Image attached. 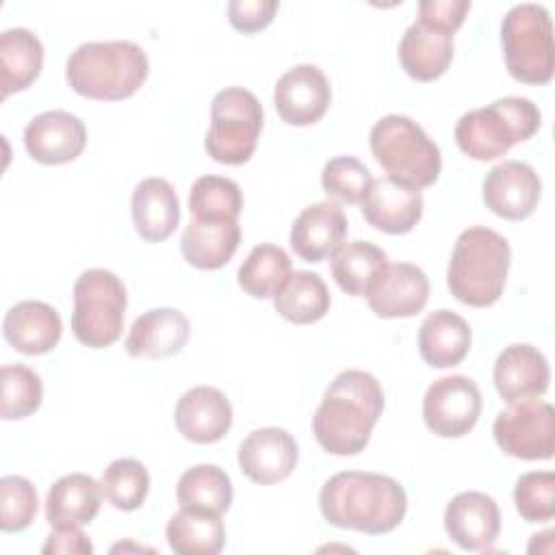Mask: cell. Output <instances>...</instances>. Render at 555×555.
I'll return each instance as SVG.
<instances>
[{
  "instance_id": "1",
  "label": "cell",
  "mask_w": 555,
  "mask_h": 555,
  "mask_svg": "<svg viewBox=\"0 0 555 555\" xmlns=\"http://www.w3.org/2000/svg\"><path fill=\"white\" fill-rule=\"evenodd\" d=\"M384 412V390L375 375L358 369L338 373L312 414V434L332 455L364 451Z\"/></svg>"
},
{
  "instance_id": "18",
  "label": "cell",
  "mask_w": 555,
  "mask_h": 555,
  "mask_svg": "<svg viewBox=\"0 0 555 555\" xmlns=\"http://www.w3.org/2000/svg\"><path fill=\"white\" fill-rule=\"evenodd\" d=\"M371 310L382 319L414 317L429 299V280L412 262L386 264L366 293Z\"/></svg>"
},
{
  "instance_id": "30",
  "label": "cell",
  "mask_w": 555,
  "mask_h": 555,
  "mask_svg": "<svg viewBox=\"0 0 555 555\" xmlns=\"http://www.w3.org/2000/svg\"><path fill=\"white\" fill-rule=\"evenodd\" d=\"M43 65V46L28 28H7L0 35V87L2 98L30 87Z\"/></svg>"
},
{
  "instance_id": "7",
  "label": "cell",
  "mask_w": 555,
  "mask_h": 555,
  "mask_svg": "<svg viewBox=\"0 0 555 555\" xmlns=\"http://www.w3.org/2000/svg\"><path fill=\"white\" fill-rule=\"evenodd\" d=\"M501 43L507 72L527 85H546L555 69L553 24L546 7L514 4L501 22Z\"/></svg>"
},
{
  "instance_id": "29",
  "label": "cell",
  "mask_w": 555,
  "mask_h": 555,
  "mask_svg": "<svg viewBox=\"0 0 555 555\" xmlns=\"http://www.w3.org/2000/svg\"><path fill=\"white\" fill-rule=\"evenodd\" d=\"M165 535L178 555H217L225 544L221 514L199 507H180L169 518Z\"/></svg>"
},
{
  "instance_id": "27",
  "label": "cell",
  "mask_w": 555,
  "mask_h": 555,
  "mask_svg": "<svg viewBox=\"0 0 555 555\" xmlns=\"http://www.w3.org/2000/svg\"><path fill=\"white\" fill-rule=\"evenodd\" d=\"M241 243L236 219H191L180 238L184 260L197 269H221Z\"/></svg>"
},
{
  "instance_id": "25",
  "label": "cell",
  "mask_w": 555,
  "mask_h": 555,
  "mask_svg": "<svg viewBox=\"0 0 555 555\" xmlns=\"http://www.w3.org/2000/svg\"><path fill=\"white\" fill-rule=\"evenodd\" d=\"M130 212L137 234L147 243H160L178 228L180 202L167 180L145 178L132 191Z\"/></svg>"
},
{
  "instance_id": "32",
  "label": "cell",
  "mask_w": 555,
  "mask_h": 555,
  "mask_svg": "<svg viewBox=\"0 0 555 555\" xmlns=\"http://www.w3.org/2000/svg\"><path fill=\"white\" fill-rule=\"evenodd\" d=\"M386 264V251L369 241L345 243L332 254L330 260L332 278L336 280L340 291L353 297H366L369 288Z\"/></svg>"
},
{
  "instance_id": "26",
  "label": "cell",
  "mask_w": 555,
  "mask_h": 555,
  "mask_svg": "<svg viewBox=\"0 0 555 555\" xmlns=\"http://www.w3.org/2000/svg\"><path fill=\"white\" fill-rule=\"evenodd\" d=\"M102 503V486L87 473L59 477L46 496V520L54 529L89 525Z\"/></svg>"
},
{
  "instance_id": "19",
  "label": "cell",
  "mask_w": 555,
  "mask_h": 555,
  "mask_svg": "<svg viewBox=\"0 0 555 555\" xmlns=\"http://www.w3.org/2000/svg\"><path fill=\"white\" fill-rule=\"evenodd\" d=\"M453 59V30L418 17L399 41V63L414 80L429 82L440 78Z\"/></svg>"
},
{
  "instance_id": "36",
  "label": "cell",
  "mask_w": 555,
  "mask_h": 555,
  "mask_svg": "<svg viewBox=\"0 0 555 555\" xmlns=\"http://www.w3.org/2000/svg\"><path fill=\"white\" fill-rule=\"evenodd\" d=\"M43 399L41 377L24 364L0 369V414L4 421H20L39 410Z\"/></svg>"
},
{
  "instance_id": "21",
  "label": "cell",
  "mask_w": 555,
  "mask_h": 555,
  "mask_svg": "<svg viewBox=\"0 0 555 555\" xmlns=\"http://www.w3.org/2000/svg\"><path fill=\"white\" fill-rule=\"evenodd\" d=\"M178 431L197 444L221 440L232 425V405L215 386H195L186 390L173 412Z\"/></svg>"
},
{
  "instance_id": "20",
  "label": "cell",
  "mask_w": 555,
  "mask_h": 555,
  "mask_svg": "<svg viewBox=\"0 0 555 555\" xmlns=\"http://www.w3.org/2000/svg\"><path fill=\"white\" fill-rule=\"evenodd\" d=\"M360 204L369 225L386 234L410 232L423 215L421 189L388 176L373 180Z\"/></svg>"
},
{
  "instance_id": "15",
  "label": "cell",
  "mask_w": 555,
  "mask_h": 555,
  "mask_svg": "<svg viewBox=\"0 0 555 555\" xmlns=\"http://www.w3.org/2000/svg\"><path fill=\"white\" fill-rule=\"evenodd\" d=\"M297 442L282 427L254 429L238 447V466L243 475L260 486L286 479L297 466Z\"/></svg>"
},
{
  "instance_id": "39",
  "label": "cell",
  "mask_w": 555,
  "mask_h": 555,
  "mask_svg": "<svg viewBox=\"0 0 555 555\" xmlns=\"http://www.w3.org/2000/svg\"><path fill=\"white\" fill-rule=\"evenodd\" d=\"M514 503L522 520L546 522L555 516V473L531 470L516 479Z\"/></svg>"
},
{
  "instance_id": "17",
  "label": "cell",
  "mask_w": 555,
  "mask_h": 555,
  "mask_svg": "<svg viewBox=\"0 0 555 555\" xmlns=\"http://www.w3.org/2000/svg\"><path fill=\"white\" fill-rule=\"evenodd\" d=\"M492 377L496 392L512 405L544 395L548 390L551 369L546 356L538 347L514 343L496 356Z\"/></svg>"
},
{
  "instance_id": "14",
  "label": "cell",
  "mask_w": 555,
  "mask_h": 555,
  "mask_svg": "<svg viewBox=\"0 0 555 555\" xmlns=\"http://www.w3.org/2000/svg\"><path fill=\"white\" fill-rule=\"evenodd\" d=\"M24 145L28 156L41 165L72 163L87 145V128L74 113L46 111L24 128Z\"/></svg>"
},
{
  "instance_id": "5",
  "label": "cell",
  "mask_w": 555,
  "mask_h": 555,
  "mask_svg": "<svg viewBox=\"0 0 555 555\" xmlns=\"http://www.w3.org/2000/svg\"><path fill=\"white\" fill-rule=\"evenodd\" d=\"M540 124V108L529 98L505 95L464 113L455 124V143L473 160H494L531 139Z\"/></svg>"
},
{
  "instance_id": "4",
  "label": "cell",
  "mask_w": 555,
  "mask_h": 555,
  "mask_svg": "<svg viewBox=\"0 0 555 555\" xmlns=\"http://www.w3.org/2000/svg\"><path fill=\"white\" fill-rule=\"evenodd\" d=\"M512 249L503 234L486 228H466L453 245L447 286L451 295L473 308H488L499 301L505 288Z\"/></svg>"
},
{
  "instance_id": "23",
  "label": "cell",
  "mask_w": 555,
  "mask_h": 555,
  "mask_svg": "<svg viewBox=\"0 0 555 555\" xmlns=\"http://www.w3.org/2000/svg\"><path fill=\"white\" fill-rule=\"evenodd\" d=\"M2 334L15 351L26 356H41L59 345L63 321L50 304L26 299L7 310Z\"/></svg>"
},
{
  "instance_id": "9",
  "label": "cell",
  "mask_w": 555,
  "mask_h": 555,
  "mask_svg": "<svg viewBox=\"0 0 555 555\" xmlns=\"http://www.w3.org/2000/svg\"><path fill=\"white\" fill-rule=\"evenodd\" d=\"M262 106L243 87H225L215 93L210 104V126L204 139L208 156L223 165H243L251 158L260 130Z\"/></svg>"
},
{
  "instance_id": "11",
  "label": "cell",
  "mask_w": 555,
  "mask_h": 555,
  "mask_svg": "<svg viewBox=\"0 0 555 555\" xmlns=\"http://www.w3.org/2000/svg\"><path fill=\"white\" fill-rule=\"evenodd\" d=\"M481 414V392L466 375H444L423 397V421L440 438L468 434Z\"/></svg>"
},
{
  "instance_id": "41",
  "label": "cell",
  "mask_w": 555,
  "mask_h": 555,
  "mask_svg": "<svg viewBox=\"0 0 555 555\" xmlns=\"http://www.w3.org/2000/svg\"><path fill=\"white\" fill-rule=\"evenodd\" d=\"M278 9L280 2L275 0H230L228 20L236 30L249 35L267 28Z\"/></svg>"
},
{
  "instance_id": "22",
  "label": "cell",
  "mask_w": 555,
  "mask_h": 555,
  "mask_svg": "<svg viewBox=\"0 0 555 555\" xmlns=\"http://www.w3.org/2000/svg\"><path fill=\"white\" fill-rule=\"evenodd\" d=\"M347 236V217L336 202H317L306 206L291 228V247L306 262H321L343 245Z\"/></svg>"
},
{
  "instance_id": "2",
  "label": "cell",
  "mask_w": 555,
  "mask_h": 555,
  "mask_svg": "<svg viewBox=\"0 0 555 555\" xmlns=\"http://www.w3.org/2000/svg\"><path fill=\"white\" fill-rule=\"evenodd\" d=\"M319 507L334 527L382 535L401 525L408 496L403 486L388 475L343 470L323 483Z\"/></svg>"
},
{
  "instance_id": "13",
  "label": "cell",
  "mask_w": 555,
  "mask_h": 555,
  "mask_svg": "<svg viewBox=\"0 0 555 555\" xmlns=\"http://www.w3.org/2000/svg\"><path fill=\"white\" fill-rule=\"evenodd\" d=\"M332 100V89L325 74L310 63L286 69L273 89V104L282 121L291 126L317 124Z\"/></svg>"
},
{
  "instance_id": "16",
  "label": "cell",
  "mask_w": 555,
  "mask_h": 555,
  "mask_svg": "<svg viewBox=\"0 0 555 555\" xmlns=\"http://www.w3.org/2000/svg\"><path fill=\"white\" fill-rule=\"evenodd\" d=\"M444 529L464 551L490 548L501 531L499 505L486 492H460L444 507Z\"/></svg>"
},
{
  "instance_id": "37",
  "label": "cell",
  "mask_w": 555,
  "mask_h": 555,
  "mask_svg": "<svg viewBox=\"0 0 555 555\" xmlns=\"http://www.w3.org/2000/svg\"><path fill=\"white\" fill-rule=\"evenodd\" d=\"M243 208L241 186L221 176H202L189 193V210L195 219H236Z\"/></svg>"
},
{
  "instance_id": "34",
  "label": "cell",
  "mask_w": 555,
  "mask_h": 555,
  "mask_svg": "<svg viewBox=\"0 0 555 555\" xmlns=\"http://www.w3.org/2000/svg\"><path fill=\"white\" fill-rule=\"evenodd\" d=\"M288 273H291L288 254L273 243H260L247 254V258L238 267L236 280L247 295L256 299H267L278 293V288L288 278Z\"/></svg>"
},
{
  "instance_id": "38",
  "label": "cell",
  "mask_w": 555,
  "mask_h": 555,
  "mask_svg": "<svg viewBox=\"0 0 555 555\" xmlns=\"http://www.w3.org/2000/svg\"><path fill=\"white\" fill-rule=\"evenodd\" d=\"M371 182L369 167L356 156H334L321 171L323 191L345 204H360Z\"/></svg>"
},
{
  "instance_id": "42",
  "label": "cell",
  "mask_w": 555,
  "mask_h": 555,
  "mask_svg": "<svg viewBox=\"0 0 555 555\" xmlns=\"http://www.w3.org/2000/svg\"><path fill=\"white\" fill-rule=\"evenodd\" d=\"M470 11L468 0H423L418 2V17L436 22L449 30H457Z\"/></svg>"
},
{
  "instance_id": "24",
  "label": "cell",
  "mask_w": 555,
  "mask_h": 555,
  "mask_svg": "<svg viewBox=\"0 0 555 555\" xmlns=\"http://www.w3.org/2000/svg\"><path fill=\"white\" fill-rule=\"evenodd\" d=\"M189 332V319L178 308H152L132 321L126 351L132 358H169L182 351Z\"/></svg>"
},
{
  "instance_id": "6",
  "label": "cell",
  "mask_w": 555,
  "mask_h": 555,
  "mask_svg": "<svg viewBox=\"0 0 555 555\" xmlns=\"http://www.w3.org/2000/svg\"><path fill=\"white\" fill-rule=\"evenodd\" d=\"M371 152L388 178L423 189L431 186L442 169L438 145L405 115L382 117L369 134Z\"/></svg>"
},
{
  "instance_id": "31",
  "label": "cell",
  "mask_w": 555,
  "mask_h": 555,
  "mask_svg": "<svg viewBox=\"0 0 555 555\" xmlns=\"http://www.w3.org/2000/svg\"><path fill=\"white\" fill-rule=\"evenodd\" d=\"M330 304L332 299L323 278L312 271H291L273 295L278 314L295 325L317 323L325 317Z\"/></svg>"
},
{
  "instance_id": "43",
  "label": "cell",
  "mask_w": 555,
  "mask_h": 555,
  "mask_svg": "<svg viewBox=\"0 0 555 555\" xmlns=\"http://www.w3.org/2000/svg\"><path fill=\"white\" fill-rule=\"evenodd\" d=\"M41 553H93V544L89 538L80 531V527H63L54 529L46 544L41 546Z\"/></svg>"
},
{
  "instance_id": "12",
  "label": "cell",
  "mask_w": 555,
  "mask_h": 555,
  "mask_svg": "<svg viewBox=\"0 0 555 555\" xmlns=\"http://www.w3.org/2000/svg\"><path fill=\"white\" fill-rule=\"evenodd\" d=\"M481 195L494 215L520 221L538 208L542 180L531 165L522 160H503L486 173Z\"/></svg>"
},
{
  "instance_id": "35",
  "label": "cell",
  "mask_w": 555,
  "mask_h": 555,
  "mask_svg": "<svg viewBox=\"0 0 555 555\" xmlns=\"http://www.w3.org/2000/svg\"><path fill=\"white\" fill-rule=\"evenodd\" d=\"M100 486L104 499L113 507L121 512H132L143 505L150 492V473L143 462L132 457H119L104 468Z\"/></svg>"
},
{
  "instance_id": "28",
  "label": "cell",
  "mask_w": 555,
  "mask_h": 555,
  "mask_svg": "<svg viewBox=\"0 0 555 555\" xmlns=\"http://www.w3.org/2000/svg\"><path fill=\"white\" fill-rule=\"evenodd\" d=\"M470 349V325L453 310L429 312L418 327V353L434 369L460 364Z\"/></svg>"
},
{
  "instance_id": "8",
  "label": "cell",
  "mask_w": 555,
  "mask_h": 555,
  "mask_svg": "<svg viewBox=\"0 0 555 555\" xmlns=\"http://www.w3.org/2000/svg\"><path fill=\"white\" fill-rule=\"evenodd\" d=\"M126 286L108 269H87L74 284L72 332L78 343L91 349L113 345L124 330Z\"/></svg>"
},
{
  "instance_id": "10",
  "label": "cell",
  "mask_w": 555,
  "mask_h": 555,
  "mask_svg": "<svg viewBox=\"0 0 555 555\" xmlns=\"http://www.w3.org/2000/svg\"><path fill=\"white\" fill-rule=\"evenodd\" d=\"M492 434L505 455L518 460H551L555 451V410L546 401L527 399L501 410Z\"/></svg>"
},
{
  "instance_id": "33",
  "label": "cell",
  "mask_w": 555,
  "mask_h": 555,
  "mask_svg": "<svg viewBox=\"0 0 555 555\" xmlns=\"http://www.w3.org/2000/svg\"><path fill=\"white\" fill-rule=\"evenodd\" d=\"M232 481L217 464H195L186 468L176 486L180 507H199L223 514L232 505Z\"/></svg>"
},
{
  "instance_id": "3",
  "label": "cell",
  "mask_w": 555,
  "mask_h": 555,
  "mask_svg": "<svg viewBox=\"0 0 555 555\" xmlns=\"http://www.w3.org/2000/svg\"><path fill=\"white\" fill-rule=\"evenodd\" d=\"M150 74L145 50L128 39L80 43L65 63L69 87L89 100H124Z\"/></svg>"
},
{
  "instance_id": "40",
  "label": "cell",
  "mask_w": 555,
  "mask_h": 555,
  "mask_svg": "<svg viewBox=\"0 0 555 555\" xmlns=\"http://www.w3.org/2000/svg\"><path fill=\"white\" fill-rule=\"evenodd\" d=\"M37 488L20 475L0 479V529L15 533L26 529L37 516Z\"/></svg>"
}]
</instances>
